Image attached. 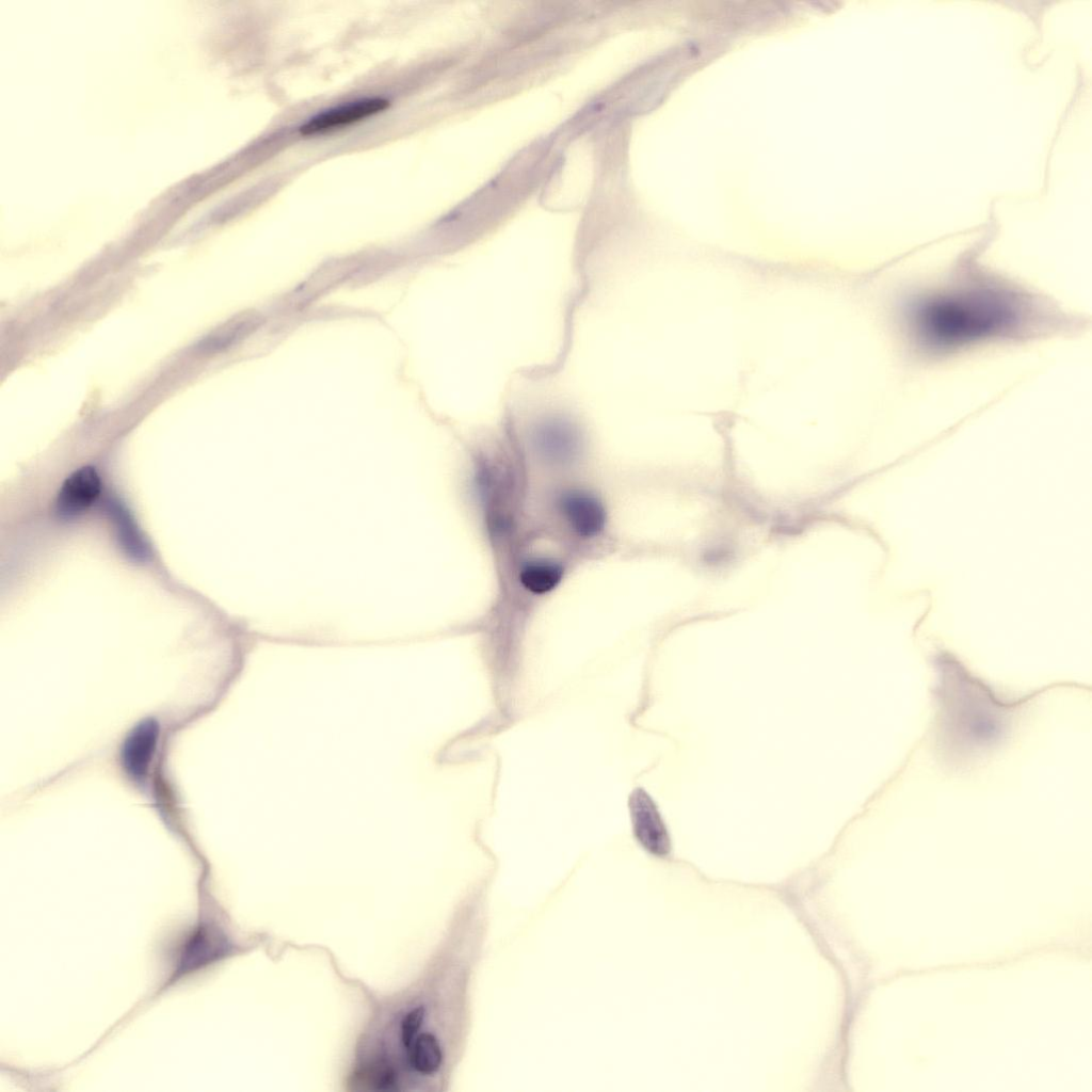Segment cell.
I'll use <instances>...</instances> for the list:
<instances>
[{
  "instance_id": "277c9868",
  "label": "cell",
  "mask_w": 1092,
  "mask_h": 1092,
  "mask_svg": "<svg viewBox=\"0 0 1092 1092\" xmlns=\"http://www.w3.org/2000/svg\"><path fill=\"white\" fill-rule=\"evenodd\" d=\"M102 481L93 466L73 471L61 484L54 501V512L63 520H74L86 514L99 500Z\"/></svg>"
},
{
  "instance_id": "7a4b0ae2",
  "label": "cell",
  "mask_w": 1092,
  "mask_h": 1092,
  "mask_svg": "<svg viewBox=\"0 0 1092 1092\" xmlns=\"http://www.w3.org/2000/svg\"><path fill=\"white\" fill-rule=\"evenodd\" d=\"M229 934L213 920H202L183 937L175 954L174 982L229 957L237 950Z\"/></svg>"
},
{
  "instance_id": "9c48e42d",
  "label": "cell",
  "mask_w": 1092,
  "mask_h": 1092,
  "mask_svg": "<svg viewBox=\"0 0 1092 1092\" xmlns=\"http://www.w3.org/2000/svg\"><path fill=\"white\" fill-rule=\"evenodd\" d=\"M113 518L115 519L116 530L118 532V539L131 553L143 555L144 547L142 546V540L135 530L134 523L129 518L127 513L118 507L114 509Z\"/></svg>"
},
{
  "instance_id": "ba28073f",
  "label": "cell",
  "mask_w": 1092,
  "mask_h": 1092,
  "mask_svg": "<svg viewBox=\"0 0 1092 1092\" xmlns=\"http://www.w3.org/2000/svg\"><path fill=\"white\" fill-rule=\"evenodd\" d=\"M562 579V568L546 560L531 561L519 573L523 587L534 593L544 594L553 590Z\"/></svg>"
},
{
  "instance_id": "5b68a950",
  "label": "cell",
  "mask_w": 1092,
  "mask_h": 1092,
  "mask_svg": "<svg viewBox=\"0 0 1092 1092\" xmlns=\"http://www.w3.org/2000/svg\"><path fill=\"white\" fill-rule=\"evenodd\" d=\"M387 107H389V101L383 98L359 99L318 113L303 124L299 130L303 135L324 132L362 121L385 110Z\"/></svg>"
},
{
  "instance_id": "8992f818",
  "label": "cell",
  "mask_w": 1092,
  "mask_h": 1092,
  "mask_svg": "<svg viewBox=\"0 0 1092 1092\" xmlns=\"http://www.w3.org/2000/svg\"><path fill=\"white\" fill-rule=\"evenodd\" d=\"M159 737V725L152 719L140 722L127 736L122 749V762L126 772L134 778L146 775L155 755Z\"/></svg>"
},
{
  "instance_id": "3957f363",
  "label": "cell",
  "mask_w": 1092,
  "mask_h": 1092,
  "mask_svg": "<svg viewBox=\"0 0 1092 1092\" xmlns=\"http://www.w3.org/2000/svg\"><path fill=\"white\" fill-rule=\"evenodd\" d=\"M632 832L638 842L656 856L671 851V837L661 813L652 797L642 788L632 791L628 802Z\"/></svg>"
},
{
  "instance_id": "6da1fadb",
  "label": "cell",
  "mask_w": 1092,
  "mask_h": 1092,
  "mask_svg": "<svg viewBox=\"0 0 1092 1092\" xmlns=\"http://www.w3.org/2000/svg\"><path fill=\"white\" fill-rule=\"evenodd\" d=\"M1022 311L1023 303L1015 293L983 286L919 304L914 325L927 346L949 349L1012 331L1021 322Z\"/></svg>"
},
{
  "instance_id": "52a82bcc",
  "label": "cell",
  "mask_w": 1092,
  "mask_h": 1092,
  "mask_svg": "<svg viewBox=\"0 0 1092 1092\" xmlns=\"http://www.w3.org/2000/svg\"><path fill=\"white\" fill-rule=\"evenodd\" d=\"M561 507L566 521L579 535L593 536L603 529L605 512L595 498L573 493L563 498Z\"/></svg>"
}]
</instances>
